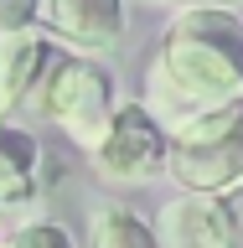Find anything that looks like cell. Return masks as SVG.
<instances>
[{
    "label": "cell",
    "instance_id": "7c38bea8",
    "mask_svg": "<svg viewBox=\"0 0 243 248\" xmlns=\"http://www.w3.org/2000/svg\"><path fill=\"white\" fill-rule=\"evenodd\" d=\"M36 5H42V0H0V31H21V26H31Z\"/></svg>",
    "mask_w": 243,
    "mask_h": 248
},
{
    "label": "cell",
    "instance_id": "5b68a950",
    "mask_svg": "<svg viewBox=\"0 0 243 248\" xmlns=\"http://www.w3.org/2000/svg\"><path fill=\"white\" fill-rule=\"evenodd\" d=\"M47 26L62 46H73L78 57L114 52L124 36V0H42Z\"/></svg>",
    "mask_w": 243,
    "mask_h": 248
},
{
    "label": "cell",
    "instance_id": "8992f818",
    "mask_svg": "<svg viewBox=\"0 0 243 248\" xmlns=\"http://www.w3.org/2000/svg\"><path fill=\"white\" fill-rule=\"evenodd\" d=\"M155 243L161 248H233L223 202L207 191H181L155 217Z\"/></svg>",
    "mask_w": 243,
    "mask_h": 248
},
{
    "label": "cell",
    "instance_id": "8fae6325",
    "mask_svg": "<svg viewBox=\"0 0 243 248\" xmlns=\"http://www.w3.org/2000/svg\"><path fill=\"white\" fill-rule=\"evenodd\" d=\"M223 217H228V232H233V248H243V181L223 191Z\"/></svg>",
    "mask_w": 243,
    "mask_h": 248
},
{
    "label": "cell",
    "instance_id": "7a4b0ae2",
    "mask_svg": "<svg viewBox=\"0 0 243 248\" xmlns=\"http://www.w3.org/2000/svg\"><path fill=\"white\" fill-rule=\"evenodd\" d=\"M166 170L181 181V191H207L223 197L228 186L243 181V104H228L217 114L171 129Z\"/></svg>",
    "mask_w": 243,
    "mask_h": 248
},
{
    "label": "cell",
    "instance_id": "3957f363",
    "mask_svg": "<svg viewBox=\"0 0 243 248\" xmlns=\"http://www.w3.org/2000/svg\"><path fill=\"white\" fill-rule=\"evenodd\" d=\"M36 108L57 124L67 140H78L83 150H93L104 140L109 119H114V83L104 67H93L88 57H52V67L42 73V93Z\"/></svg>",
    "mask_w": 243,
    "mask_h": 248
},
{
    "label": "cell",
    "instance_id": "30bf717a",
    "mask_svg": "<svg viewBox=\"0 0 243 248\" xmlns=\"http://www.w3.org/2000/svg\"><path fill=\"white\" fill-rule=\"evenodd\" d=\"M0 248H73V238H67L57 222H26V228H16Z\"/></svg>",
    "mask_w": 243,
    "mask_h": 248
},
{
    "label": "cell",
    "instance_id": "9c48e42d",
    "mask_svg": "<svg viewBox=\"0 0 243 248\" xmlns=\"http://www.w3.org/2000/svg\"><path fill=\"white\" fill-rule=\"evenodd\" d=\"M88 248H161V243L135 207H98L88 217Z\"/></svg>",
    "mask_w": 243,
    "mask_h": 248
},
{
    "label": "cell",
    "instance_id": "5bb4252c",
    "mask_svg": "<svg viewBox=\"0 0 243 248\" xmlns=\"http://www.w3.org/2000/svg\"><path fill=\"white\" fill-rule=\"evenodd\" d=\"M150 5H161V0H150Z\"/></svg>",
    "mask_w": 243,
    "mask_h": 248
},
{
    "label": "cell",
    "instance_id": "52a82bcc",
    "mask_svg": "<svg viewBox=\"0 0 243 248\" xmlns=\"http://www.w3.org/2000/svg\"><path fill=\"white\" fill-rule=\"evenodd\" d=\"M47 67H52V42L42 31H31V26L0 31V114H11L42 83Z\"/></svg>",
    "mask_w": 243,
    "mask_h": 248
},
{
    "label": "cell",
    "instance_id": "4fadbf2b",
    "mask_svg": "<svg viewBox=\"0 0 243 248\" xmlns=\"http://www.w3.org/2000/svg\"><path fill=\"white\" fill-rule=\"evenodd\" d=\"M228 5H238V0H228Z\"/></svg>",
    "mask_w": 243,
    "mask_h": 248
},
{
    "label": "cell",
    "instance_id": "277c9868",
    "mask_svg": "<svg viewBox=\"0 0 243 248\" xmlns=\"http://www.w3.org/2000/svg\"><path fill=\"white\" fill-rule=\"evenodd\" d=\"M166 129L150 119L145 104H119L109 119L104 140L93 145V170L114 186H145L166 170Z\"/></svg>",
    "mask_w": 243,
    "mask_h": 248
},
{
    "label": "cell",
    "instance_id": "6da1fadb",
    "mask_svg": "<svg viewBox=\"0 0 243 248\" xmlns=\"http://www.w3.org/2000/svg\"><path fill=\"white\" fill-rule=\"evenodd\" d=\"M228 104H243V16L228 5H186L145 67V108L171 135Z\"/></svg>",
    "mask_w": 243,
    "mask_h": 248
},
{
    "label": "cell",
    "instance_id": "ba28073f",
    "mask_svg": "<svg viewBox=\"0 0 243 248\" xmlns=\"http://www.w3.org/2000/svg\"><path fill=\"white\" fill-rule=\"evenodd\" d=\"M36 197V140L0 124V207H26Z\"/></svg>",
    "mask_w": 243,
    "mask_h": 248
}]
</instances>
